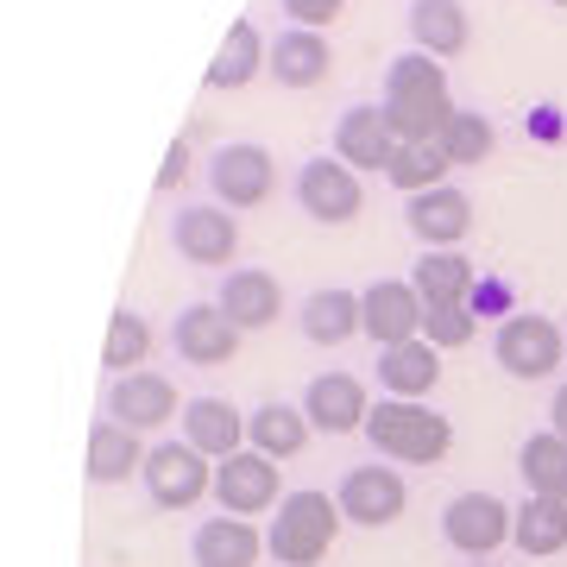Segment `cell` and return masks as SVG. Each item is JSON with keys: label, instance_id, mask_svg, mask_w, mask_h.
I'll return each mask as SVG.
<instances>
[{"label": "cell", "instance_id": "83f0119b", "mask_svg": "<svg viewBox=\"0 0 567 567\" xmlns=\"http://www.w3.org/2000/svg\"><path fill=\"white\" fill-rule=\"evenodd\" d=\"M410 32H416V51L454 58V51H466V7L461 0H416L410 7Z\"/></svg>", "mask_w": 567, "mask_h": 567}, {"label": "cell", "instance_id": "836d02e7", "mask_svg": "<svg viewBox=\"0 0 567 567\" xmlns=\"http://www.w3.org/2000/svg\"><path fill=\"white\" fill-rule=\"evenodd\" d=\"M423 341L429 347H466L473 341V316H466V303L423 309Z\"/></svg>", "mask_w": 567, "mask_h": 567}, {"label": "cell", "instance_id": "8992f818", "mask_svg": "<svg viewBox=\"0 0 567 567\" xmlns=\"http://www.w3.org/2000/svg\"><path fill=\"white\" fill-rule=\"evenodd\" d=\"M297 203H303V215H316V221H353L365 208V189H360V171L341 158H309L303 171H297Z\"/></svg>", "mask_w": 567, "mask_h": 567}, {"label": "cell", "instance_id": "484cf974", "mask_svg": "<svg viewBox=\"0 0 567 567\" xmlns=\"http://www.w3.org/2000/svg\"><path fill=\"white\" fill-rule=\"evenodd\" d=\"M303 334L316 347H341L353 341V334H365V309L353 290H316L303 303Z\"/></svg>", "mask_w": 567, "mask_h": 567}, {"label": "cell", "instance_id": "4316f807", "mask_svg": "<svg viewBox=\"0 0 567 567\" xmlns=\"http://www.w3.org/2000/svg\"><path fill=\"white\" fill-rule=\"evenodd\" d=\"M309 416L290 404H259L252 416H246V442L259 447V454H271V461H290V454H303L309 442Z\"/></svg>", "mask_w": 567, "mask_h": 567}, {"label": "cell", "instance_id": "f1b7e54d", "mask_svg": "<svg viewBox=\"0 0 567 567\" xmlns=\"http://www.w3.org/2000/svg\"><path fill=\"white\" fill-rule=\"evenodd\" d=\"M511 543L524 548V555H561L567 548V498H536L529 492V505L511 524Z\"/></svg>", "mask_w": 567, "mask_h": 567}, {"label": "cell", "instance_id": "9a60e30c", "mask_svg": "<svg viewBox=\"0 0 567 567\" xmlns=\"http://www.w3.org/2000/svg\"><path fill=\"white\" fill-rule=\"evenodd\" d=\"M391 152H398V133H391L385 107H347L334 126V158L353 171H385Z\"/></svg>", "mask_w": 567, "mask_h": 567}, {"label": "cell", "instance_id": "7c38bea8", "mask_svg": "<svg viewBox=\"0 0 567 567\" xmlns=\"http://www.w3.org/2000/svg\"><path fill=\"white\" fill-rule=\"evenodd\" d=\"M107 416L126 429H164L177 416V391L164 372H121L114 391H107Z\"/></svg>", "mask_w": 567, "mask_h": 567}, {"label": "cell", "instance_id": "8d00e7d4", "mask_svg": "<svg viewBox=\"0 0 567 567\" xmlns=\"http://www.w3.org/2000/svg\"><path fill=\"white\" fill-rule=\"evenodd\" d=\"M548 416H555V435H567V385L555 391V404H548Z\"/></svg>", "mask_w": 567, "mask_h": 567}, {"label": "cell", "instance_id": "44dd1931", "mask_svg": "<svg viewBox=\"0 0 567 567\" xmlns=\"http://www.w3.org/2000/svg\"><path fill=\"white\" fill-rule=\"evenodd\" d=\"M473 227V203H466L461 189H423V196H410V234L423 246H454Z\"/></svg>", "mask_w": 567, "mask_h": 567}, {"label": "cell", "instance_id": "5bb4252c", "mask_svg": "<svg viewBox=\"0 0 567 567\" xmlns=\"http://www.w3.org/2000/svg\"><path fill=\"white\" fill-rule=\"evenodd\" d=\"M171 341L189 365H227L234 360V347H240V328L221 316V303H189L171 328Z\"/></svg>", "mask_w": 567, "mask_h": 567}, {"label": "cell", "instance_id": "e575fe53", "mask_svg": "<svg viewBox=\"0 0 567 567\" xmlns=\"http://www.w3.org/2000/svg\"><path fill=\"white\" fill-rule=\"evenodd\" d=\"M341 7H347V0H284V13H290L297 25H309V32L328 25V20H341Z\"/></svg>", "mask_w": 567, "mask_h": 567}, {"label": "cell", "instance_id": "4dcf8cb0", "mask_svg": "<svg viewBox=\"0 0 567 567\" xmlns=\"http://www.w3.org/2000/svg\"><path fill=\"white\" fill-rule=\"evenodd\" d=\"M517 473L536 498H567V435H529L524 454H517Z\"/></svg>", "mask_w": 567, "mask_h": 567}, {"label": "cell", "instance_id": "8fae6325", "mask_svg": "<svg viewBox=\"0 0 567 567\" xmlns=\"http://www.w3.org/2000/svg\"><path fill=\"white\" fill-rule=\"evenodd\" d=\"M360 309H365V334L379 347H398V341H416L423 334V297H416V284L379 278L360 297Z\"/></svg>", "mask_w": 567, "mask_h": 567}, {"label": "cell", "instance_id": "2e32d148", "mask_svg": "<svg viewBox=\"0 0 567 567\" xmlns=\"http://www.w3.org/2000/svg\"><path fill=\"white\" fill-rule=\"evenodd\" d=\"M278 309H284V290L271 271H259V265H246V271H227L221 284V316L240 334H252V328H271L278 322Z\"/></svg>", "mask_w": 567, "mask_h": 567}, {"label": "cell", "instance_id": "7a4b0ae2", "mask_svg": "<svg viewBox=\"0 0 567 567\" xmlns=\"http://www.w3.org/2000/svg\"><path fill=\"white\" fill-rule=\"evenodd\" d=\"M365 435H372L379 454H391V461H404V466L442 461L447 442H454L447 416H435V410L416 404V398H379V410L365 416Z\"/></svg>", "mask_w": 567, "mask_h": 567}, {"label": "cell", "instance_id": "d6986e66", "mask_svg": "<svg viewBox=\"0 0 567 567\" xmlns=\"http://www.w3.org/2000/svg\"><path fill=\"white\" fill-rule=\"evenodd\" d=\"M183 442L215 454V461H227L246 442V416L227 398H196V404H183Z\"/></svg>", "mask_w": 567, "mask_h": 567}, {"label": "cell", "instance_id": "e0dca14e", "mask_svg": "<svg viewBox=\"0 0 567 567\" xmlns=\"http://www.w3.org/2000/svg\"><path fill=\"white\" fill-rule=\"evenodd\" d=\"M171 240H177V252L189 265H227L240 252V227L221 208H183L177 227H171Z\"/></svg>", "mask_w": 567, "mask_h": 567}, {"label": "cell", "instance_id": "d590c367", "mask_svg": "<svg viewBox=\"0 0 567 567\" xmlns=\"http://www.w3.org/2000/svg\"><path fill=\"white\" fill-rule=\"evenodd\" d=\"M189 177V145H171V158H164V171H158V189H177V183Z\"/></svg>", "mask_w": 567, "mask_h": 567}, {"label": "cell", "instance_id": "277c9868", "mask_svg": "<svg viewBox=\"0 0 567 567\" xmlns=\"http://www.w3.org/2000/svg\"><path fill=\"white\" fill-rule=\"evenodd\" d=\"M145 486H152V498H158L164 511H189L196 498H208L215 492V466H208L203 447L189 442H164L145 454Z\"/></svg>", "mask_w": 567, "mask_h": 567}, {"label": "cell", "instance_id": "6da1fadb", "mask_svg": "<svg viewBox=\"0 0 567 567\" xmlns=\"http://www.w3.org/2000/svg\"><path fill=\"white\" fill-rule=\"evenodd\" d=\"M385 121L398 140H442V126L461 114V107L447 102V70L429 51H404V58H391L385 70Z\"/></svg>", "mask_w": 567, "mask_h": 567}, {"label": "cell", "instance_id": "30bf717a", "mask_svg": "<svg viewBox=\"0 0 567 567\" xmlns=\"http://www.w3.org/2000/svg\"><path fill=\"white\" fill-rule=\"evenodd\" d=\"M404 498L410 492L391 466H353L341 480V517L347 524H365V529L398 524V517H404Z\"/></svg>", "mask_w": 567, "mask_h": 567}, {"label": "cell", "instance_id": "d4e9b609", "mask_svg": "<svg viewBox=\"0 0 567 567\" xmlns=\"http://www.w3.org/2000/svg\"><path fill=\"white\" fill-rule=\"evenodd\" d=\"M416 297L423 309H447V303H466V290H473V259L461 252H447V246H429L423 259H416Z\"/></svg>", "mask_w": 567, "mask_h": 567}, {"label": "cell", "instance_id": "5b68a950", "mask_svg": "<svg viewBox=\"0 0 567 567\" xmlns=\"http://www.w3.org/2000/svg\"><path fill=\"white\" fill-rule=\"evenodd\" d=\"M215 498H221L227 517H259V511L284 505V498H278V466H271V454H259V447H240V454H227V461L215 466Z\"/></svg>", "mask_w": 567, "mask_h": 567}, {"label": "cell", "instance_id": "ac0fdd59", "mask_svg": "<svg viewBox=\"0 0 567 567\" xmlns=\"http://www.w3.org/2000/svg\"><path fill=\"white\" fill-rule=\"evenodd\" d=\"M435 379H442V347H429L423 334L379 353V385H385L391 398H429Z\"/></svg>", "mask_w": 567, "mask_h": 567}, {"label": "cell", "instance_id": "7402d4cb", "mask_svg": "<svg viewBox=\"0 0 567 567\" xmlns=\"http://www.w3.org/2000/svg\"><path fill=\"white\" fill-rule=\"evenodd\" d=\"M328 39L322 32H309V25H297V32H278V44H271V76L284 82V89H316V82L328 76Z\"/></svg>", "mask_w": 567, "mask_h": 567}, {"label": "cell", "instance_id": "d6a6232c", "mask_svg": "<svg viewBox=\"0 0 567 567\" xmlns=\"http://www.w3.org/2000/svg\"><path fill=\"white\" fill-rule=\"evenodd\" d=\"M435 145L447 152V164H480L492 152V121H486V114H454Z\"/></svg>", "mask_w": 567, "mask_h": 567}, {"label": "cell", "instance_id": "603a6c76", "mask_svg": "<svg viewBox=\"0 0 567 567\" xmlns=\"http://www.w3.org/2000/svg\"><path fill=\"white\" fill-rule=\"evenodd\" d=\"M126 473H145V447H140V429L126 423H95L89 429V480L95 486H114V480H126Z\"/></svg>", "mask_w": 567, "mask_h": 567}, {"label": "cell", "instance_id": "4fadbf2b", "mask_svg": "<svg viewBox=\"0 0 567 567\" xmlns=\"http://www.w3.org/2000/svg\"><path fill=\"white\" fill-rule=\"evenodd\" d=\"M303 416L316 429H328V435H353V429H365L372 404H365V385L353 372H322V379H309Z\"/></svg>", "mask_w": 567, "mask_h": 567}, {"label": "cell", "instance_id": "f546056e", "mask_svg": "<svg viewBox=\"0 0 567 567\" xmlns=\"http://www.w3.org/2000/svg\"><path fill=\"white\" fill-rule=\"evenodd\" d=\"M454 171L447 164V152L435 140H398V152H391L385 177L404 189V196H423V189H442V177Z\"/></svg>", "mask_w": 567, "mask_h": 567}, {"label": "cell", "instance_id": "ba28073f", "mask_svg": "<svg viewBox=\"0 0 567 567\" xmlns=\"http://www.w3.org/2000/svg\"><path fill=\"white\" fill-rule=\"evenodd\" d=\"M561 328L548 322V316H511L505 328H498V341H492V353H498V365H505L511 379H548L555 365H561Z\"/></svg>", "mask_w": 567, "mask_h": 567}, {"label": "cell", "instance_id": "ffe728a7", "mask_svg": "<svg viewBox=\"0 0 567 567\" xmlns=\"http://www.w3.org/2000/svg\"><path fill=\"white\" fill-rule=\"evenodd\" d=\"M259 548H265V536L246 517H208L196 529L189 555H196V567H259Z\"/></svg>", "mask_w": 567, "mask_h": 567}, {"label": "cell", "instance_id": "74e56055", "mask_svg": "<svg viewBox=\"0 0 567 567\" xmlns=\"http://www.w3.org/2000/svg\"><path fill=\"white\" fill-rule=\"evenodd\" d=\"M555 7H567V0H555Z\"/></svg>", "mask_w": 567, "mask_h": 567}, {"label": "cell", "instance_id": "52a82bcc", "mask_svg": "<svg viewBox=\"0 0 567 567\" xmlns=\"http://www.w3.org/2000/svg\"><path fill=\"white\" fill-rule=\"evenodd\" d=\"M511 524H517V511L505 498H492V492H461L442 511V536L461 555H492L498 543H511Z\"/></svg>", "mask_w": 567, "mask_h": 567}, {"label": "cell", "instance_id": "3957f363", "mask_svg": "<svg viewBox=\"0 0 567 567\" xmlns=\"http://www.w3.org/2000/svg\"><path fill=\"white\" fill-rule=\"evenodd\" d=\"M341 498H328V492H290L278 505V524H271V555H278V567H316L334 548V536H341Z\"/></svg>", "mask_w": 567, "mask_h": 567}, {"label": "cell", "instance_id": "cb8c5ba5", "mask_svg": "<svg viewBox=\"0 0 567 567\" xmlns=\"http://www.w3.org/2000/svg\"><path fill=\"white\" fill-rule=\"evenodd\" d=\"M265 63H271V51H265L259 25L234 20L227 25V39H221V51H215V63H208V89H246Z\"/></svg>", "mask_w": 567, "mask_h": 567}, {"label": "cell", "instance_id": "1f68e13d", "mask_svg": "<svg viewBox=\"0 0 567 567\" xmlns=\"http://www.w3.org/2000/svg\"><path fill=\"white\" fill-rule=\"evenodd\" d=\"M145 347H152V328H145V316H133V309H114V316H107V341H102V365L126 372V365L145 360Z\"/></svg>", "mask_w": 567, "mask_h": 567}, {"label": "cell", "instance_id": "9c48e42d", "mask_svg": "<svg viewBox=\"0 0 567 567\" xmlns=\"http://www.w3.org/2000/svg\"><path fill=\"white\" fill-rule=\"evenodd\" d=\"M271 177H278V164H271L265 145H221L215 164H208V183L227 208H259L271 196Z\"/></svg>", "mask_w": 567, "mask_h": 567}]
</instances>
